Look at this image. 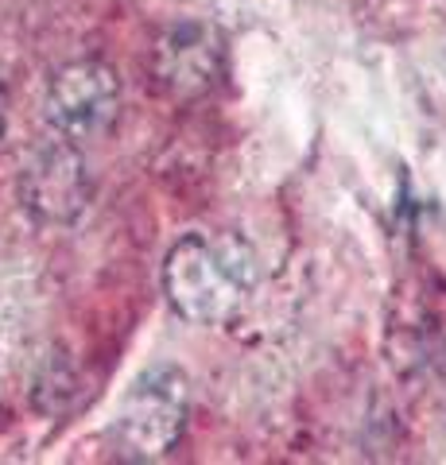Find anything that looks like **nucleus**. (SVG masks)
<instances>
[{"label": "nucleus", "instance_id": "obj_1", "mask_svg": "<svg viewBox=\"0 0 446 465\" xmlns=\"http://www.w3.org/2000/svg\"><path fill=\"white\" fill-rule=\"evenodd\" d=\"M256 280L249 244L229 232H191L167 252L164 295L179 318L198 326L225 322L241 311Z\"/></svg>", "mask_w": 446, "mask_h": 465}, {"label": "nucleus", "instance_id": "obj_2", "mask_svg": "<svg viewBox=\"0 0 446 465\" xmlns=\"http://www.w3.org/2000/svg\"><path fill=\"white\" fill-rule=\"evenodd\" d=\"M186 427V376L175 365H155L136 384L117 411V446L121 458L155 461L179 442Z\"/></svg>", "mask_w": 446, "mask_h": 465}, {"label": "nucleus", "instance_id": "obj_3", "mask_svg": "<svg viewBox=\"0 0 446 465\" xmlns=\"http://www.w3.org/2000/svg\"><path fill=\"white\" fill-rule=\"evenodd\" d=\"M121 113V82L105 63H70L51 78L47 121L66 140L105 136Z\"/></svg>", "mask_w": 446, "mask_h": 465}, {"label": "nucleus", "instance_id": "obj_4", "mask_svg": "<svg viewBox=\"0 0 446 465\" xmlns=\"http://www.w3.org/2000/svg\"><path fill=\"white\" fill-rule=\"evenodd\" d=\"M24 206L39 222H74L85 206L90 183H85V163L74 148V140H47L32 152L20 179Z\"/></svg>", "mask_w": 446, "mask_h": 465}, {"label": "nucleus", "instance_id": "obj_5", "mask_svg": "<svg viewBox=\"0 0 446 465\" xmlns=\"http://www.w3.org/2000/svg\"><path fill=\"white\" fill-rule=\"evenodd\" d=\"M210 74H213V47L206 43L203 27H179L175 43L164 47V78H171L179 90H186L191 82L203 90Z\"/></svg>", "mask_w": 446, "mask_h": 465}, {"label": "nucleus", "instance_id": "obj_6", "mask_svg": "<svg viewBox=\"0 0 446 465\" xmlns=\"http://www.w3.org/2000/svg\"><path fill=\"white\" fill-rule=\"evenodd\" d=\"M5 124H8V94L0 85V136H5Z\"/></svg>", "mask_w": 446, "mask_h": 465}]
</instances>
